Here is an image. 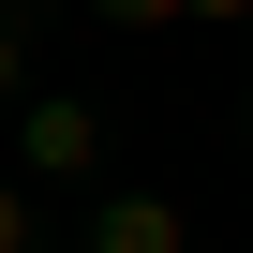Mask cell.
<instances>
[{
    "instance_id": "52a82bcc",
    "label": "cell",
    "mask_w": 253,
    "mask_h": 253,
    "mask_svg": "<svg viewBox=\"0 0 253 253\" xmlns=\"http://www.w3.org/2000/svg\"><path fill=\"white\" fill-rule=\"evenodd\" d=\"M0 15H15V30H30V0H0Z\"/></svg>"
},
{
    "instance_id": "8992f818",
    "label": "cell",
    "mask_w": 253,
    "mask_h": 253,
    "mask_svg": "<svg viewBox=\"0 0 253 253\" xmlns=\"http://www.w3.org/2000/svg\"><path fill=\"white\" fill-rule=\"evenodd\" d=\"M179 15H209V30H238V15H253V0H179Z\"/></svg>"
},
{
    "instance_id": "3957f363",
    "label": "cell",
    "mask_w": 253,
    "mask_h": 253,
    "mask_svg": "<svg viewBox=\"0 0 253 253\" xmlns=\"http://www.w3.org/2000/svg\"><path fill=\"white\" fill-rule=\"evenodd\" d=\"M104 30H179V0H89Z\"/></svg>"
},
{
    "instance_id": "5b68a950",
    "label": "cell",
    "mask_w": 253,
    "mask_h": 253,
    "mask_svg": "<svg viewBox=\"0 0 253 253\" xmlns=\"http://www.w3.org/2000/svg\"><path fill=\"white\" fill-rule=\"evenodd\" d=\"M0 253H30V179H0Z\"/></svg>"
},
{
    "instance_id": "6da1fadb",
    "label": "cell",
    "mask_w": 253,
    "mask_h": 253,
    "mask_svg": "<svg viewBox=\"0 0 253 253\" xmlns=\"http://www.w3.org/2000/svg\"><path fill=\"white\" fill-rule=\"evenodd\" d=\"M15 164H30V194H45V179H89V164H104V104L30 89V104H15Z\"/></svg>"
},
{
    "instance_id": "7a4b0ae2",
    "label": "cell",
    "mask_w": 253,
    "mask_h": 253,
    "mask_svg": "<svg viewBox=\"0 0 253 253\" xmlns=\"http://www.w3.org/2000/svg\"><path fill=\"white\" fill-rule=\"evenodd\" d=\"M89 253H194V223H179L164 194H104V209H89Z\"/></svg>"
},
{
    "instance_id": "277c9868",
    "label": "cell",
    "mask_w": 253,
    "mask_h": 253,
    "mask_svg": "<svg viewBox=\"0 0 253 253\" xmlns=\"http://www.w3.org/2000/svg\"><path fill=\"white\" fill-rule=\"evenodd\" d=\"M0 104H30V30L0 15Z\"/></svg>"
}]
</instances>
